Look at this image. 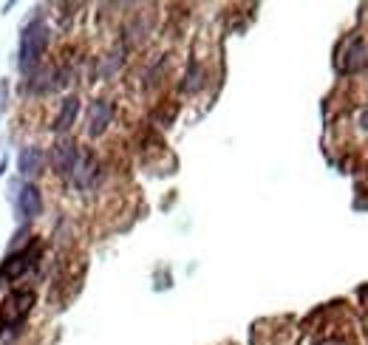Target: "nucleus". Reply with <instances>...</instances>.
Segmentation results:
<instances>
[{
    "mask_svg": "<svg viewBox=\"0 0 368 345\" xmlns=\"http://www.w3.org/2000/svg\"><path fill=\"white\" fill-rule=\"evenodd\" d=\"M11 201H14V212H17V221H34V218H40L42 215V206H45V201H42V189L37 187V184H14V195H11Z\"/></svg>",
    "mask_w": 368,
    "mask_h": 345,
    "instance_id": "nucleus-4",
    "label": "nucleus"
},
{
    "mask_svg": "<svg viewBox=\"0 0 368 345\" xmlns=\"http://www.w3.org/2000/svg\"><path fill=\"white\" fill-rule=\"evenodd\" d=\"M34 303H37L34 288H11V294L0 305V325H3V337L6 339L20 334V328L25 325Z\"/></svg>",
    "mask_w": 368,
    "mask_h": 345,
    "instance_id": "nucleus-2",
    "label": "nucleus"
},
{
    "mask_svg": "<svg viewBox=\"0 0 368 345\" xmlns=\"http://www.w3.org/2000/svg\"><path fill=\"white\" fill-rule=\"evenodd\" d=\"M54 90H62L59 85V68L54 65H37L28 79H25V93L28 96H48Z\"/></svg>",
    "mask_w": 368,
    "mask_h": 345,
    "instance_id": "nucleus-9",
    "label": "nucleus"
},
{
    "mask_svg": "<svg viewBox=\"0 0 368 345\" xmlns=\"http://www.w3.org/2000/svg\"><path fill=\"white\" fill-rule=\"evenodd\" d=\"M317 345H345L343 339H323V342H317Z\"/></svg>",
    "mask_w": 368,
    "mask_h": 345,
    "instance_id": "nucleus-18",
    "label": "nucleus"
},
{
    "mask_svg": "<svg viewBox=\"0 0 368 345\" xmlns=\"http://www.w3.org/2000/svg\"><path fill=\"white\" fill-rule=\"evenodd\" d=\"M76 119H79V96H76V93H68V96L59 102V110H57V116H54V122H51V130H54L57 136H65V133L76 124Z\"/></svg>",
    "mask_w": 368,
    "mask_h": 345,
    "instance_id": "nucleus-11",
    "label": "nucleus"
},
{
    "mask_svg": "<svg viewBox=\"0 0 368 345\" xmlns=\"http://www.w3.org/2000/svg\"><path fill=\"white\" fill-rule=\"evenodd\" d=\"M147 31H150L147 17H133V20L122 28V34H125V42H127V45H139V42L147 37Z\"/></svg>",
    "mask_w": 368,
    "mask_h": 345,
    "instance_id": "nucleus-14",
    "label": "nucleus"
},
{
    "mask_svg": "<svg viewBox=\"0 0 368 345\" xmlns=\"http://www.w3.org/2000/svg\"><path fill=\"white\" fill-rule=\"evenodd\" d=\"M113 116H116V105L110 99H93L85 113V133L91 139H99L113 124Z\"/></svg>",
    "mask_w": 368,
    "mask_h": 345,
    "instance_id": "nucleus-7",
    "label": "nucleus"
},
{
    "mask_svg": "<svg viewBox=\"0 0 368 345\" xmlns=\"http://www.w3.org/2000/svg\"><path fill=\"white\" fill-rule=\"evenodd\" d=\"M45 164H48V156H45V150L40 144L20 147V153H17V172H20V178L25 184H34L45 172Z\"/></svg>",
    "mask_w": 368,
    "mask_h": 345,
    "instance_id": "nucleus-6",
    "label": "nucleus"
},
{
    "mask_svg": "<svg viewBox=\"0 0 368 345\" xmlns=\"http://www.w3.org/2000/svg\"><path fill=\"white\" fill-rule=\"evenodd\" d=\"M45 156H48L51 170H54L59 178H68L71 170H74V164H76V158H79V144H76L74 139H59V141L51 144V150H48Z\"/></svg>",
    "mask_w": 368,
    "mask_h": 345,
    "instance_id": "nucleus-8",
    "label": "nucleus"
},
{
    "mask_svg": "<svg viewBox=\"0 0 368 345\" xmlns=\"http://www.w3.org/2000/svg\"><path fill=\"white\" fill-rule=\"evenodd\" d=\"M360 127H362L365 133H368V105H365V107L360 110Z\"/></svg>",
    "mask_w": 368,
    "mask_h": 345,
    "instance_id": "nucleus-17",
    "label": "nucleus"
},
{
    "mask_svg": "<svg viewBox=\"0 0 368 345\" xmlns=\"http://www.w3.org/2000/svg\"><path fill=\"white\" fill-rule=\"evenodd\" d=\"M37 257H40V246L31 240L25 249H17V252H8L6 260L0 263V280H20L23 274H28L34 266H37Z\"/></svg>",
    "mask_w": 368,
    "mask_h": 345,
    "instance_id": "nucleus-5",
    "label": "nucleus"
},
{
    "mask_svg": "<svg viewBox=\"0 0 368 345\" xmlns=\"http://www.w3.org/2000/svg\"><path fill=\"white\" fill-rule=\"evenodd\" d=\"M99 178H102V164H99L96 153L93 150H79V158H76V164H74V170L68 175L71 187L76 192H88V189H93L99 184Z\"/></svg>",
    "mask_w": 368,
    "mask_h": 345,
    "instance_id": "nucleus-3",
    "label": "nucleus"
},
{
    "mask_svg": "<svg viewBox=\"0 0 368 345\" xmlns=\"http://www.w3.org/2000/svg\"><path fill=\"white\" fill-rule=\"evenodd\" d=\"M365 65H368V42L360 37H351L337 57V71L340 74H360Z\"/></svg>",
    "mask_w": 368,
    "mask_h": 345,
    "instance_id": "nucleus-10",
    "label": "nucleus"
},
{
    "mask_svg": "<svg viewBox=\"0 0 368 345\" xmlns=\"http://www.w3.org/2000/svg\"><path fill=\"white\" fill-rule=\"evenodd\" d=\"M204 79H207V74H204V65L192 57L190 62H187V71H184V76H181V82H178V90L184 93V96H192V93H198L201 88H204Z\"/></svg>",
    "mask_w": 368,
    "mask_h": 345,
    "instance_id": "nucleus-12",
    "label": "nucleus"
},
{
    "mask_svg": "<svg viewBox=\"0 0 368 345\" xmlns=\"http://www.w3.org/2000/svg\"><path fill=\"white\" fill-rule=\"evenodd\" d=\"M125 45H116L110 54H105L102 59H99V71H96V76L99 79H110V76H116L119 71H122V65H125Z\"/></svg>",
    "mask_w": 368,
    "mask_h": 345,
    "instance_id": "nucleus-13",
    "label": "nucleus"
},
{
    "mask_svg": "<svg viewBox=\"0 0 368 345\" xmlns=\"http://www.w3.org/2000/svg\"><path fill=\"white\" fill-rule=\"evenodd\" d=\"M6 167H8V158H0V175L6 172Z\"/></svg>",
    "mask_w": 368,
    "mask_h": 345,
    "instance_id": "nucleus-19",
    "label": "nucleus"
},
{
    "mask_svg": "<svg viewBox=\"0 0 368 345\" xmlns=\"http://www.w3.org/2000/svg\"><path fill=\"white\" fill-rule=\"evenodd\" d=\"M6 93H8V85H6V82H0V113L6 110Z\"/></svg>",
    "mask_w": 368,
    "mask_h": 345,
    "instance_id": "nucleus-16",
    "label": "nucleus"
},
{
    "mask_svg": "<svg viewBox=\"0 0 368 345\" xmlns=\"http://www.w3.org/2000/svg\"><path fill=\"white\" fill-rule=\"evenodd\" d=\"M167 54L164 57H159V62H153L150 68H147V74H144V88L150 90V88H156L159 82H161V76H164V71H167Z\"/></svg>",
    "mask_w": 368,
    "mask_h": 345,
    "instance_id": "nucleus-15",
    "label": "nucleus"
},
{
    "mask_svg": "<svg viewBox=\"0 0 368 345\" xmlns=\"http://www.w3.org/2000/svg\"><path fill=\"white\" fill-rule=\"evenodd\" d=\"M51 42V28L42 17H31L20 31V48H17V68L28 76L37 65H42V57Z\"/></svg>",
    "mask_w": 368,
    "mask_h": 345,
    "instance_id": "nucleus-1",
    "label": "nucleus"
}]
</instances>
